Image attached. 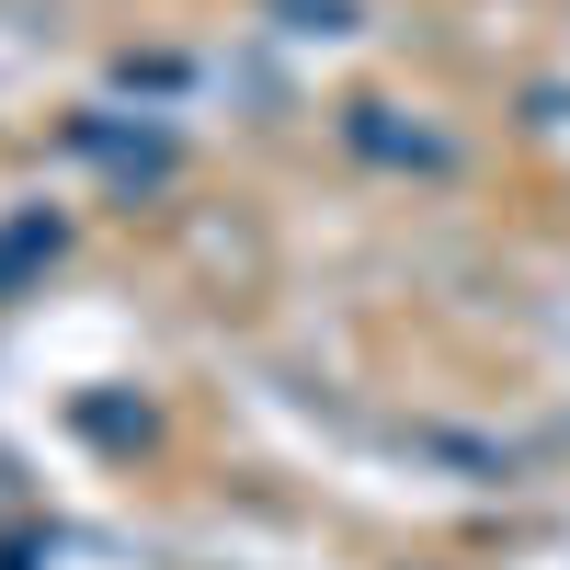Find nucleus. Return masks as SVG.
Returning a JSON list of instances; mask_svg holds the SVG:
<instances>
[{"mask_svg": "<svg viewBox=\"0 0 570 570\" xmlns=\"http://www.w3.org/2000/svg\"><path fill=\"white\" fill-rule=\"evenodd\" d=\"M46 252H58V217H23V228H12V240H0V285H12L23 263H46Z\"/></svg>", "mask_w": 570, "mask_h": 570, "instance_id": "nucleus-1", "label": "nucleus"}]
</instances>
